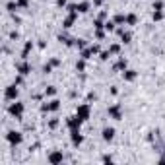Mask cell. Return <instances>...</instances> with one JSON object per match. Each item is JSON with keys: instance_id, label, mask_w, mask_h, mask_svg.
Here are the masks:
<instances>
[{"instance_id": "obj_1", "label": "cell", "mask_w": 165, "mask_h": 165, "mask_svg": "<svg viewBox=\"0 0 165 165\" xmlns=\"http://www.w3.org/2000/svg\"><path fill=\"white\" fill-rule=\"evenodd\" d=\"M76 115H78L84 122H86V120L89 119V115H91V109H89V105H88V103H82V105H78Z\"/></svg>"}, {"instance_id": "obj_2", "label": "cell", "mask_w": 165, "mask_h": 165, "mask_svg": "<svg viewBox=\"0 0 165 165\" xmlns=\"http://www.w3.org/2000/svg\"><path fill=\"white\" fill-rule=\"evenodd\" d=\"M23 103H12L8 107V113L12 115V117H16V119H22V115H23Z\"/></svg>"}, {"instance_id": "obj_3", "label": "cell", "mask_w": 165, "mask_h": 165, "mask_svg": "<svg viewBox=\"0 0 165 165\" xmlns=\"http://www.w3.org/2000/svg\"><path fill=\"white\" fill-rule=\"evenodd\" d=\"M6 140L12 144V146H18V144H22L23 140V136H22V132H16V130H10L8 134H6Z\"/></svg>"}, {"instance_id": "obj_4", "label": "cell", "mask_w": 165, "mask_h": 165, "mask_svg": "<svg viewBox=\"0 0 165 165\" xmlns=\"http://www.w3.org/2000/svg\"><path fill=\"white\" fill-rule=\"evenodd\" d=\"M82 119H80L78 115H74V117H68L66 119V124H68V128L70 130H74V128H80V126H82Z\"/></svg>"}, {"instance_id": "obj_5", "label": "cell", "mask_w": 165, "mask_h": 165, "mask_svg": "<svg viewBox=\"0 0 165 165\" xmlns=\"http://www.w3.org/2000/svg\"><path fill=\"white\" fill-rule=\"evenodd\" d=\"M109 117H111V119H115V120H120L122 119L120 105H111V107H109Z\"/></svg>"}, {"instance_id": "obj_6", "label": "cell", "mask_w": 165, "mask_h": 165, "mask_svg": "<svg viewBox=\"0 0 165 165\" xmlns=\"http://www.w3.org/2000/svg\"><path fill=\"white\" fill-rule=\"evenodd\" d=\"M18 95H20V91H18V88H16V84L6 88V99L8 101H16V99H18Z\"/></svg>"}, {"instance_id": "obj_7", "label": "cell", "mask_w": 165, "mask_h": 165, "mask_svg": "<svg viewBox=\"0 0 165 165\" xmlns=\"http://www.w3.org/2000/svg\"><path fill=\"white\" fill-rule=\"evenodd\" d=\"M70 138H72V144H74V146H80V144L84 142V136L80 134V128L70 130Z\"/></svg>"}, {"instance_id": "obj_8", "label": "cell", "mask_w": 165, "mask_h": 165, "mask_svg": "<svg viewBox=\"0 0 165 165\" xmlns=\"http://www.w3.org/2000/svg\"><path fill=\"white\" fill-rule=\"evenodd\" d=\"M101 136H103L105 142H111L115 138V128H113V126H105L103 132H101Z\"/></svg>"}, {"instance_id": "obj_9", "label": "cell", "mask_w": 165, "mask_h": 165, "mask_svg": "<svg viewBox=\"0 0 165 165\" xmlns=\"http://www.w3.org/2000/svg\"><path fill=\"white\" fill-rule=\"evenodd\" d=\"M16 70H18L20 74H22V76H27V74L31 72V64H29V62H20V64L18 66H16Z\"/></svg>"}, {"instance_id": "obj_10", "label": "cell", "mask_w": 165, "mask_h": 165, "mask_svg": "<svg viewBox=\"0 0 165 165\" xmlns=\"http://www.w3.org/2000/svg\"><path fill=\"white\" fill-rule=\"evenodd\" d=\"M76 18H78V12H74V14H68V18L62 22V25H64V29H70L72 25H74V22H76Z\"/></svg>"}, {"instance_id": "obj_11", "label": "cell", "mask_w": 165, "mask_h": 165, "mask_svg": "<svg viewBox=\"0 0 165 165\" xmlns=\"http://www.w3.org/2000/svg\"><path fill=\"white\" fill-rule=\"evenodd\" d=\"M49 161L51 163H62L64 161V156H62V152H52L49 156Z\"/></svg>"}, {"instance_id": "obj_12", "label": "cell", "mask_w": 165, "mask_h": 165, "mask_svg": "<svg viewBox=\"0 0 165 165\" xmlns=\"http://www.w3.org/2000/svg\"><path fill=\"white\" fill-rule=\"evenodd\" d=\"M58 41L64 43L66 47H76V39H72V37H68V35H58Z\"/></svg>"}, {"instance_id": "obj_13", "label": "cell", "mask_w": 165, "mask_h": 165, "mask_svg": "<svg viewBox=\"0 0 165 165\" xmlns=\"http://www.w3.org/2000/svg\"><path fill=\"white\" fill-rule=\"evenodd\" d=\"M136 76H138V74H136L134 70H130V68H126V70L122 72V78H124L126 82H134V80H136Z\"/></svg>"}, {"instance_id": "obj_14", "label": "cell", "mask_w": 165, "mask_h": 165, "mask_svg": "<svg viewBox=\"0 0 165 165\" xmlns=\"http://www.w3.org/2000/svg\"><path fill=\"white\" fill-rule=\"evenodd\" d=\"M126 68H128V60H126V58H119V62L115 64V70H120V72H124Z\"/></svg>"}, {"instance_id": "obj_15", "label": "cell", "mask_w": 165, "mask_h": 165, "mask_svg": "<svg viewBox=\"0 0 165 165\" xmlns=\"http://www.w3.org/2000/svg\"><path fill=\"white\" fill-rule=\"evenodd\" d=\"M31 49H33V43H31V41H27V43H25V47H23V51H22V58H23V60H27Z\"/></svg>"}, {"instance_id": "obj_16", "label": "cell", "mask_w": 165, "mask_h": 165, "mask_svg": "<svg viewBox=\"0 0 165 165\" xmlns=\"http://www.w3.org/2000/svg\"><path fill=\"white\" fill-rule=\"evenodd\" d=\"M89 8H91V4H89V2H86V0L78 4V12H82V14H86V12H88Z\"/></svg>"}, {"instance_id": "obj_17", "label": "cell", "mask_w": 165, "mask_h": 165, "mask_svg": "<svg viewBox=\"0 0 165 165\" xmlns=\"http://www.w3.org/2000/svg\"><path fill=\"white\" fill-rule=\"evenodd\" d=\"M153 22H161V20L165 18V14H163V10H153Z\"/></svg>"}, {"instance_id": "obj_18", "label": "cell", "mask_w": 165, "mask_h": 165, "mask_svg": "<svg viewBox=\"0 0 165 165\" xmlns=\"http://www.w3.org/2000/svg\"><path fill=\"white\" fill-rule=\"evenodd\" d=\"M113 22H115L117 25H120V23H126V16H124V14H117L115 18H113Z\"/></svg>"}, {"instance_id": "obj_19", "label": "cell", "mask_w": 165, "mask_h": 165, "mask_svg": "<svg viewBox=\"0 0 165 165\" xmlns=\"http://www.w3.org/2000/svg\"><path fill=\"white\" fill-rule=\"evenodd\" d=\"M80 56H82L84 60H88V58H91V56H93V52H91V49H82Z\"/></svg>"}, {"instance_id": "obj_20", "label": "cell", "mask_w": 165, "mask_h": 165, "mask_svg": "<svg viewBox=\"0 0 165 165\" xmlns=\"http://www.w3.org/2000/svg\"><path fill=\"white\" fill-rule=\"evenodd\" d=\"M136 22H138L136 14H128V16H126V23H128V25H136Z\"/></svg>"}, {"instance_id": "obj_21", "label": "cell", "mask_w": 165, "mask_h": 165, "mask_svg": "<svg viewBox=\"0 0 165 165\" xmlns=\"http://www.w3.org/2000/svg\"><path fill=\"white\" fill-rule=\"evenodd\" d=\"M58 109H60V101L52 99L51 103H49V111H58Z\"/></svg>"}, {"instance_id": "obj_22", "label": "cell", "mask_w": 165, "mask_h": 165, "mask_svg": "<svg viewBox=\"0 0 165 165\" xmlns=\"http://www.w3.org/2000/svg\"><path fill=\"white\" fill-rule=\"evenodd\" d=\"M130 39H132V35L128 33V31H122V33H120V41H122V43H130Z\"/></svg>"}, {"instance_id": "obj_23", "label": "cell", "mask_w": 165, "mask_h": 165, "mask_svg": "<svg viewBox=\"0 0 165 165\" xmlns=\"http://www.w3.org/2000/svg\"><path fill=\"white\" fill-rule=\"evenodd\" d=\"M76 70H78V72H84V70H86V60H84V58L76 62Z\"/></svg>"}, {"instance_id": "obj_24", "label": "cell", "mask_w": 165, "mask_h": 165, "mask_svg": "<svg viewBox=\"0 0 165 165\" xmlns=\"http://www.w3.org/2000/svg\"><path fill=\"white\" fill-rule=\"evenodd\" d=\"M109 51H111V55H119V52H120V45H117V43H115V45H111V47H109Z\"/></svg>"}, {"instance_id": "obj_25", "label": "cell", "mask_w": 165, "mask_h": 165, "mask_svg": "<svg viewBox=\"0 0 165 165\" xmlns=\"http://www.w3.org/2000/svg\"><path fill=\"white\" fill-rule=\"evenodd\" d=\"M115 22H111V20H107V22H105V29H107V31H115Z\"/></svg>"}, {"instance_id": "obj_26", "label": "cell", "mask_w": 165, "mask_h": 165, "mask_svg": "<svg viewBox=\"0 0 165 165\" xmlns=\"http://www.w3.org/2000/svg\"><path fill=\"white\" fill-rule=\"evenodd\" d=\"M109 56H111V51H101V52H99V58H101V60H109Z\"/></svg>"}, {"instance_id": "obj_27", "label": "cell", "mask_w": 165, "mask_h": 165, "mask_svg": "<svg viewBox=\"0 0 165 165\" xmlns=\"http://www.w3.org/2000/svg\"><path fill=\"white\" fill-rule=\"evenodd\" d=\"M16 2H18V8H27L31 0H16Z\"/></svg>"}, {"instance_id": "obj_28", "label": "cell", "mask_w": 165, "mask_h": 165, "mask_svg": "<svg viewBox=\"0 0 165 165\" xmlns=\"http://www.w3.org/2000/svg\"><path fill=\"white\" fill-rule=\"evenodd\" d=\"M76 47H78L80 51H82V49H86V39H76Z\"/></svg>"}, {"instance_id": "obj_29", "label": "cell", "mask_w": 165, "mask_h": 165, "mask_svg": "<svg viewBox=\"0 0 165 165\" xmlns=\"http://www.w3.org/2000/svg\"><path fill=\"white\" fill-rule=\"evenodd\" d=\"M163 6L165 4L161 2V0H156V2H153V10H163Z\"/></svg>"}, {"instance_id": "obj_30", "label": "cell", "mask_w": 165, "mask_h": 165, "mask_svg": "<svg viewBox=\"0 0 165 165\" xmlns=\"http://www.w3.org/2000/svg\"><path fill=\"white\" fill-rule=\"evenodd\" d=\"M95 37L101 41V39H105V31L103 29H95Z\"/></svg>"}, {"instance_id": "obj_31", "label": "cell", "mask_w": 165, "mask_h": 165, "mask_svg": "<svg viewBox=\"0 0 165 165\" xmlns=\"http://www.w3.org/2000/svg\"><path fill=\"white\" fill-rule=\"evenodd\" d=\"M10 12H16V10H18V2H8V6H6Z\"/></svg>"}, {"instance_id": "obj_32", "label": "cell", "mask_w": 165, "mask_h": 165, "mask_svg": "<svg viewBox=\"0 0 165 165\" xmlns=\"http://www.w3.org/2000/svg\"><path fill=\"white\" fill-rule=\"evenodd\" d=\"M55 93H56V88H52V86H49L45 89V95H55Z\"/></svg>"}, {"instance_id": "obj_33", "label": "cell", "mask_w": 165, "mask_h": 165, "mask_svg": "<svg viewBox=\"0 0 165 165\" xmlns=\"http://www.w3.org/2000/svg\"><path fill=\"white\" fill-rule=\"evenodd\" d=\"M68 12H70V14H74V12H78V4H68Z\"/></svg>"}, {"instance_id": "obj_34", "label": "cell", "mask_w": 165, "mask_h": 165, "mask_svg": "<svg viewBox=\"0 0 165 165\" xmlns=\"http://www.w3.org/2000/svg\"><path fill=\"white\" fill-rule=\"evenodd\" d=\"M89 49H91V52H93V55H97V52H101L99 45H91V47H89Z\"/></svg>"}, {"instance_id": "obj_35", "label": "cell", "mask_w": 165, "mask_h": 165, "mask_svg": "<svg viewBox=\"0 0 165 165\" xmlns=\"http://www.w3.org/2000/svg\"><path fill=\"white\" fill-rule=\"evenodd\" d=\"M14 84H16V86H22V84H23V76H22V74L16 78V82H14Z\"/></svg>"}, {"instance_id": "obj_36", "label": "cell", "mask_w": 165, "mask_h": 165, "mask_svg": "<svg viewBox=\"0 0 165 165\" xmlns=\"http://www.w3.org/2000/svg\"><path fill=\"white\" fill-rule=\"evenodd\" d=\"M49 126H51V128H56V126H58V120H56V119H52V120L49 122Z\"/></svg>"}, {"instance_id": "obj_37", "label": "cell", "mask_w": 165, "mask_h": 165, "mask_svg": "<svg viewBox=\"0 0 165 165\" xmlns=\"http://www.w3.org/2000/svg\"><path fill=\"white\" fill-rule=\"evenodd\" d=\"M49 62H51V64H52V66H58V64H60V60H58V58H51V60H49Z\"/></svg>"}, {"instance_id": "obj_38", "label": "cell", "mask_w": 165, "mask_h": 165, "mask_svg": "<svg viewBox=\"0 0 165 165\" xmlns=\"http://www.w3.org/2000/svg\"><path fill=\"white\" fill-rule=\"evenodd\" d=\"M41 111H43V113H49V103H43V105H41Z\"/></svg>"}, {"instance_id": "obj_39", "label": "cell", "mask_w": 165, "mask_h": 165, "mask_svg": "<svg viewBox=\"0 0 165 165\" xmlns=\"http://www.w3.org/2000/svg\"><path fill=\"white\" fill-rule=\"evenodd\" d=\"M56 6H60V8H64V6H66V0H56Z\"/></svg>"}, {"instance_id": "obj_40", "label": "cell", "mask_w": 165, "mask_h": 165, "mask_svg": "<svg viewBox=\"0 0 165 165\" xmlns=\"http://www.w3.org/2000/svg\"><path fill=\"white\" fill-rule=\"evenodd\" d=\"M103 161L105 163H111V161H113V157H111V156H103Z\"/></svg>"}, {"instance_id": "obj_41", "label": "cell", "mask_w": 165, "mask_h": 165, "mask_svg": "<svg viewBox=\"0 0 165 165\" xmlns=\"http://www.w3.org/2000/svg\"><path fill=\"white\" fill-rule=\"evenodd\" d=\"M103 2H105V0H93V6H101Z\"/></svg>"}, {"instance_id": "obj_42", "label": "cell", "mask_w": 165, "mask_h": 165, "mask_svg": "<svg viewBox=\"0 0 165 165\" xmlns=\"http://www.w3.org/2000/svg\"><path fill=\"white\" fill-rule=\"evenodd\" d=\"M88 101H95V93H88Z\"/></svg>"}, {"instance_id": "obj_43", "label": "cell", "mask_w": 165, "mask_h": 165, "mask_svg": "<svg viewBox=\"0 0 165 165\" xmlns=\"http://www.w3.org/2000/svg\"><path fill=\"white\" fill-rule=\"evenodd\" d=\"M99 18H101V20H103V22H105V20H107V12H101V14H99Z\"/></svg>"}]
</instances>
